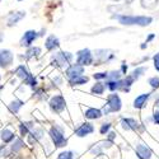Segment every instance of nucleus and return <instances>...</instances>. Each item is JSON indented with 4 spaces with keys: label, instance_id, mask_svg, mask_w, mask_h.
<instances>
[{
    "label": "nucleus",
    "instance_id": "f257e3e1",
    "mask_svg": "<svg viewBox=\"0 0 159 159\" xmlns=\"http://www.w3.org/2000/svg\"><path fill=\"white\" fill-rule=\"evenodd\" d=\"M118 20H120L122 24L125 25H141V27H145V25H149L152 23V18L150 17H130V16H117L116 17Z\"/></svg>",
    "mask_w": 159,
    "mask_h": 159
},
{
    "label": "nucleus",
    "instance_id": "f03ea898",
    "mask_svg": "<svg viewBox=\"0 0 159 159\" xmlns=\"http://www.w3.org/2000/svg\"><path fill=\"white\" fill-rule=\"evenodd\" d=\"M108 108L107 110H104V115H107L110 112H117V111H120L121 110V99L120 97H118L117 94H111L108 97Z\"/></svg>",
    "mask_w": 159,
    "mask_h": 159
},
{
    "label": "nucleus",
    "instance_id": "7ed1b4c3",
    "mask_svg": "<svg viewBox=\"0 0 159 159\" xmlns=\"http://www.w3.org/2000/svg\"><path fill=\"white\" fill-rule=\"evenodd\" d=\"M50 135H51L52 140H54V144L57 148H61V147H65L66 145V139L64 138L62 132L60 130H57L56 127H52L50 130Z\"/></svg>",
    "mask_w": 159,
    "mask_h": 159
},
{
    "label": "nucleus",
    "instance_id": "20e7f679",
    "mask_svg": "<svg viewBox=\"0 0 159 159\" xmlns=\"http://www.w3.org/2000/svg\"><path fill=\"white\" fill-rule=\"evenodd\" d=\"M93 59H92V55H90V51L88 48L85 50H82L78 52V65H90Z\"/></svg>",
    "mask_w": 159,
    "mask_h": 159
},
{
    "label": "nucleus",
    "instance_id": "39448f33",
    "mask_svg": "<svg viewBox=\"0 0 159 159\" xmlns=\"http://www.w3.org/2000/svg\"><path fill=\"white\" fill-rule=\"evenodd\" d=\"M13 62V54L9 50L0 51V68H8Z\"/></svg>",
    "mask_w": 159,
    "mask_h": 159
},
{
    "label": "nucleus",
    "instance_id": "423d86ee",
    "mask_svg": "<svg viewBox=\"0 0 159 159\" xmlns=\"http://www.w3.org/2000/svg\"><path fill=\"white\" fill-rule=\"evenodd\" d=\"M50 106L55 112H61L65 108V101H64V98L61 96H55L54 98L51 99Z\"/></svg>",
    "mask_w": 159,
    "mask_h": 159
},
{
    "label": "nucleus",
    "instance_id": "0eeeda50",
    "mask_svg": "<svg viewBox=\"0 0 159 159\" xmlns=\"http://www.w3.org/2000/svg\"><path fill=\"white\" fill-rule=\"evenodd\" d=\"M83 71H84L83 66L76 64V65H71L70 68L66 70V75H68L70 79H73V78H76V76H80L83 74Z\"/></svg>",
    "mask_w": 159,
    "mask_h": 159
},
{
    "label": "nucleus",
    "instance_id": "6e6552de",
    "mask_svg": "<svg viewBox=\"0 0 159 159\" xmlns=\"http://www.w3.org/2000/svg\"><path fill=\"white\" fill-rule=\"evenodd\" d=\"M136 153L140 159H150L152 158V150L143 144H139L136 147Z\"/></svg>",
    "mask_w": 159,
    "mask_h": 159
},
{
    "label": "nucleus",
    "instance_id": "1a4fd4ad",
    "mask_svg": "<svg viewBox=\"0 0 159 159\" xmlns=\"http://www.w3.org/2000/svg\"><path fill=\"white\" fill-rule=\"evenodd\" d=\"M93 131H94V127L92 126L90 124H83L80 127H79V129L75 131V134H76V136H79V138H83V136H87V135L92 134Z\"/></svg>",
    "mask_w": 159,
    "mask_h": 159
},
{
    "label": "nucleus",
    "instance_id": "9d476101",
    "mask_svg": "<svg viewBox=\"0 0 159 159\" xmlns=\"http://www.w3.org/2000/svg\"><path fill=\"white\" fill-rule=\"evenodd\" d=\"M36 38H37V33L34 31H28V32L24 33L20 43H22V46H30Z\"/></svg>",
    "mask_w": 159,
    "mask_h": 159
},
{
    "label": "nucleus",
    "instance_id": "9b49d317",
    "mask_svg": "<svg viewBox=\"0 0 159 159\" xmlns=\"http://www.w3.org/2000/svg\"><path fill=\"white\" fill-rule=\"evenodd\" d=\"M55 59L59 61V64H60V65H62V66H64V65H68V64H70V62H71L73 55H71V54H69V52H59Z\"/></svg>",
    "mask_w": 159,
    "mask_h": 159
},
{
    "label": "nucleus",
    "instance_id": "f8f14e48",
    "mask_svg": "<svg viewBox=\"0 0 159 159\" xmlns=\"http://www.w3.org/2000/svg\"><path fill=\"white\" fill-rule=\"evenodd\" d=\"M149 93H144V94H140L139 97H136V99L134 101V107L135 108H143L145 107V104H147V101L149 98Z\"/></svg>",
    "mask_w": 159,
    "mask_h": 159
},
{
    "label": "nucleus",
    "instance_id": "ddd939ff",
    "mask_svg": "<svg viewBox=\"0 0 159 159\" xmlns=\"http://www.w3.org/2000/svg\"><path fill=\"white\" fill-rule=\"evenodd\" d=\"M101 116H102V112L96 108H89L85 111V117L90 118V120H96V118H99Z\"/></svg>",
    "mask_w": 159,
    "mask_h": 159
},
{
    "label": "nucleus",
    "instance_id": "4468645a",
    "mask_svg": "<svg viewBox=\"0 0 159 159\" xmlns=\"http://www.w3.org/2000/svg\"><path fill=\"white\" fill-rule=\"evenodd\" d=\"M23 17H24V13H23V11H18V13H14V14H10V16H9V19H8V25L16 24V23H17L18 20H20Z\"/></svg>",
    "mask_w": 159,
    "mask_h": 159
},
{
    "label": "nucleus",
    "instance_id": "2eb2a0df",
    "mask_svg": "<svg viewBox=\"0 0 159 159\" xmlns=\"http://www.w3.org/2000/svg\"><path fill=\"white\" fill-rule=\"evenodd\" d=\"M59 46V39L55 37V36H50L47 39H46V47L47 50H52Z\"/></svg>",
    "mask_w": 159,
    "mask_h": 159
},
{
    "label": "nucleus",
    "instance_id": "dca6fc26",
    "mask_svg": "<svg viewBox=\"0 0 159 159\" xmlns=\"http://www.w3.org/2000/svg\"><path fill=\"white\" fill-rule=\"evenodd\" d=\"M87 82H88V78L87 76H82V75L70 79V84H73V85H82V84H85Z\"/></svg>",
    "mask_w": 159,
    "mask_h": 159
},
{
    "label": "nucleus",
    "instance_id": "f3484780",
    "mask_svg": "<svg viewBox=\"0 0 159 159\" xmlns=\"http://www.w3.org/2000/svg\"><path fill=\"white\" fill-rule=\"evenodd\" d=\"M159 0H141V5L147 9H153L158 5Z\"/></svg>",
    "mask_w": 159,
    "mask_h": 159
},
{
    "label": "nucleus",
    "instance_id": "a211bd4d",
    "mask_svg": "<svg viewBox=\"0 0 159 159\" xmlns=\"http://www.w3.org/2000/svg\"><path fill=\"white\" fill-rule=\"evenodd\" d=\"M2 139H3L5 143H8V141H10L11 139H14V134H13V131H10L9 129H5V130L2 132Z\"/></svg>",
    "mask_w": 159,
    "mask_h": 159
},
{
    "label": "nucleus",
    "instance_id": "6ab92c4d",
    "mask_svg": "<svg viewBox=\"0 0 159 159\" xmlns=\"http://www.w3.org/2000/svg\"><path fill=\"white\" fill-rule=\"evenodd\" d=\"M92 92L96 94H103V92H104V85L102 83H97L93 85V88H92Z\"/></svg>",
    "mask_w": 159,
    "mask_h": 159
},
{
    "label": "nucleus",
    "instance_id": "aec40b11",
    "mask_svg": "<svg viewBox=\"0 0 159 159\" xmlns=\"http://www.w3.org/2000/svg\"><path fill=\"white\" fill-rule=\"evenodd\" d=\"M22 107V102H11L10 103V106H9V108H10V111L11 112H18V110Z\"/></svg>",
    "mask_w": 159,
    "mask_h": 159
},
{
    "label": "nucleus",
    "instance_id": "412c9836",
    "mask_svg": "<svg viewBox=\"0 0 159 159\" xmlns=\"http://www.w3.org/2000/svg\"><path fill=\"white\" fill-rule=\"evenodd\" d=\"M17 74H18V76H20V78H23V79H25L30 74L27 73V70L24 69V66H19V68L17 69Z\"/></svg>",
    "mask_w": 159,
    "mask_h": 159
},
{
    "label": "nucleus",
    "instance_id": "4be33fe9",
    "mask_svg": "<svg viewBox=\"0 0 159 159\" xmlns=\"http://www.w3.org/2000/svg\"><path fill=\"white\" fill-rule=\"evenodd\" d=\"M57 159H73V153L71 152H62L59 154Z\"/></svg>",
    "mask_w": 159,
    "mask_h": 159
},
{
    "label": "nucleus",
    "instance_id": "5701e85b",
    "mask_svg": "<svg viewBox=\"0 0 159 159\" xmlns=\"http://www.w3.org/2000/svg\"><path fill=\"white\" fill-rule=\"evenodd\" d=\"M145 70H147L145 68H139V69H136L134 73H132V78H134V79H138L139 76L143 75V73H145Z\"/></svg>",
    "mask_w": 159,
    "mask_h": 159
},
{
    "label": "nucleus",
    "instance_id": "b1692460",
    "mask_svg": "<svg viewBox=\"0 0 159 159\" xmlns=\"http://www.w3.org/2000/svg\"><path fill=\"white\" fill-rule=\"evenodd\" d=\"M23 147V141L20 140V139H17V141H16V144H13V150H14V152H18L20 148Z\"/></svg>",
    "mask_w": 159,
    "mask_h": 159
},
{
    "label": "nucleus",
    "instance_id": "393cba45",
    "mask_svg": "<svg viewBox=\"0 0 159 159\" xmlns=\"http://www.w3.org/2000/svg\"><path fill=\"white\" fill-rule=\"evenodd\" d=\"M149 84L153 87V88H159V78H152L149 79Z\"/></svg>",
    "mask_w": 159,
    "mask_h": 159
},
{
    "label": "nucleus",
    "instance_id": "a878e982",
    "mask_svg": "<svg viewBox=\"0 0 159 159\" xmlns=\"http://www.w3.org/2000/svg\"><path fill=\"white\" fill-rule=\"evenodd\" d=\"M41 52V50H39L38 47H36V48H31L28 52H27V57H31V56H33V55H37V54H39Z\"/></svg>",
    "mask_w": 159,
    "mask_h": 159
},
{
    "label": "nucleus",
    "instance_id": "bb28decb",
    "mask_svg": "<svg viewBox=\"0 0 159 159\" xmlns=\"http://www.w3.org/2000/svg\"><path fill=\"white\" fill-rule=\"evenodd\" d=\"M25 83H27V84H30V85H36V80H34V79H33V76H31V75H28L27 78H25Z\"/></svg>",
    "mask_w": 159,
    "mask_h": 159
},
{
    "label": "nucleus",
    "instance_id": "cd10ccee",
    "mask_svg": "<svg viewBox=\"0 0 159 159\" xmlns=\"http://www.w3.org/2000/svg\"><path fill=\"white\" fill-rule=\"evenodd\" d=\"M110 127H111V125H110V124H103V125H102V127H101V134H104V132H107Z\"/></svg>",
    "mask_w": 159,
    "mask_h": 159
},
{
    "label": "nucleus",
    "instance_id": "c85d7f7f",
    "mask_svg": "<svg viewBox=\"0 0 159 159\" xmlns=\"http://www.w3.org/2000/svg\"><path fill=\"white\" fill-rule=\"evenodd\" d=\"M154 66H155V69L159 71V52L154 56Z\"/></svg>",
    "mask_w": 159,
    "mask_h": 159
},
{
    "label": "nucleus",
    "instance_id": "c756f323",
    "mask_svg": "<svg viewBox=\"0 0 159 159\" xmlns=\"http://www.w3.org/2000/svg\"><path fill=\"white\" fill-rule=\"evenodd\" d=\"M103 78H107V74H106V73H97V74H94V79H103Z\"/></svg>",
    "mask_w": 159,
    "mask_h": 159
},
{
    "label": "nucleus",
    "instance_id": "7c9ffc66",
    "mask_svg": "<svg viewBox=\"0 0 159 159\" xmlns=\"http://www.w3.org/2000/svg\"><path fill=\"white\" fill-rule=\"evenodd\" d=\"M154 121H155L157 124H159V112H155V113H154Z\"/></svg>",
    "mask_w": 159,
    "mask_h": 159
},
{
    "label": "nucleus",
    "instance_id": "2f4dec72",
    "mask_svg": "<svg viewBox=\"0 0 159 159\" xmlns=\"http://www.w3.org/2000/svg\"><path fill=\"white\" fill-rule=\"evenodd\" d=\"M155 106H157V107H159V98L157 99V102H155Z\"/></svg>",
    "mask_w": 159,
    "mask_h": 159
},
{
    "label": "nucleus",
    "instance_id": "473e14b6",
    "mask_svg": "<svg viewBox=\"0 0 159 159\" xmlns=\"http://www.w3.org/2000/svg\"><path fill=\"white\" fill-rule=\"evenodd\" d=\"M125 2H126L127 4H130V3H132V2H134V0H125Z\"/></svg>",
    "mask_w": 159,
    "mask_h": 159
},
{
    "label": "nucleus",
    "instance_id": "72a5a7b5",
    "mask_svg": "<svg viewBox=\"0 0 159 159\" xmlns=\"http://www.w3.org/2000/svg\"><path fill=\"white\" fill-rule=\"evenodd\" d=\"M153 37H154V34H150V36H149V38H148V41H150V39H152Z\"/></svg>",
    "mask_w": 159,
    "mask_h": 159
},
{
    "label": "nucleus",
    "instance_id": "f704fd0d",
    "mask_svg": "<svg viewBox=\"0 0 159 159\" xmlns=\"http://www.w3.org/2000/svg\"><path fill=\"white\" fill-rule=\"evenodd\" d=\"M113 2H120V0H113Z\"/></svg>",
    "mask_w": 159,
    "mask_h": 159
}]
</instances>
